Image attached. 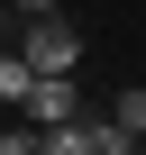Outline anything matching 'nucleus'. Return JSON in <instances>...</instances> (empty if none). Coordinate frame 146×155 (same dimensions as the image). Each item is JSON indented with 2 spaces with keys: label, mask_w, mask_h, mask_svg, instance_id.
I'll return each mask as SVG.
<instances>
[{
  "label": "nucleus",
  "mask_w": 146,
  "mask_h": 155,
  "mask_svg": "<svg viewBox=\"0 0 146 155\" xmlns=\"http://www.w3.org/2000/svg\"><path fill=\"white\" fill-rule=\"evenodd\" d=\"M18 55H28L37 73H82V28H73L64 9H37V18L18 28Z\"/></svg>",
  "instance_id": "f257e3e1"
},
{
  "label": "nucleus",
  "mask_w": 146,
  "mask_h": 155,
  "mask_svg": "<svg viewBox=\"0 0 146 155\" xmlns=\"http://www.w3.org/2000/svg\"><path fill=\"white\" fill-rule=\"evenodd\" d=\"M18 110H28V128H64V119H82V101H73V73H37Z\"/></svg>",
  "instance_id": "f03ea898"
},
{
  "label": "nucleus",
  "mask_w": 146,
  "mask_h": 155,
  "mask_svg": "<svg viewBox=\"0 0 146 155\" xmlns=\"http://www.w3.org/2000/svg\"><path fill=\"white\" fill-rule=\"evenodd\" d=\"M28 82H37V64L9 46V55H0V110H18V101H28Z\"/></svg>",
  "instance_id": "20e7f679"
},
{
  "label": "nucleus",
  "mask_w": 146,
  "mask_h": 155,
  "mask_svg": "<svg viewBox=\"0 0 146 155\" xmlns=\"http://www.w3.org/2000/svg\"><path fill=\"white\" fill-rule=\"evenodd\" d=\"M91 155H146V137H128V128H110V119H91Z\"/></svg>",
  "instance_id": "423d86ee"
},
{
  "label": "nucleus",
  "mask_w": 146,
  "mask_h": 155,
  "mask_svg": "<svg viewBox=\"0 0 146 155\" xmlns=\"http://www.w3.org/2000/svg\"><path fill=\"white\" fill-rule=\"evenodd\" d=\"M110 128H128V137H146V82H128V91L110 101Z\"/></svg>",
  "instance_id": "39448f33"
},
{
  "label": "nucleus",
  "mask_w": 146,
  "mask_h": 155,
  "mask_svg": "<svg viewBox=\"0 0 146 155\" xmlns=\"http://www.w3.org/2000/svg\"><path fill=\"white\" fill-rule=\"evenodd\" d=\"M0 9H18V18H37V9H64V0H0Z\"/></svg>",
  "instance_id": "6e6552de"
},
{
  "label": "nucleus",
  "mask_w": 146,
  "mask_h": 155,
  "mask_svg": "<svg viewBox=\"0 0 146 155\" xmlns=\"http://www.w3.org/2000/svg\"><path fill=\"white\" fill-rule=\"evenodd\" d=\"M0 155H37V128H9V137H0Z\"/></svg>",
  "instance_id": "0eeeda50"
},
{
  "label": "nucleus",
  "mask_w": 146,
  "mask_h": 155,
  "mask_svg": "<svg viewBox=\"0 0 146 155\" xmlns=\"http://www.w3.org/2000/svg\"><path fill=\"white\" fill-rule=\"evenodd\" d=\"M37 155H91V119H64V128H37Z\"/></svg>",
  "instance_id": "7ed1b4c3"
}]
</instances>
